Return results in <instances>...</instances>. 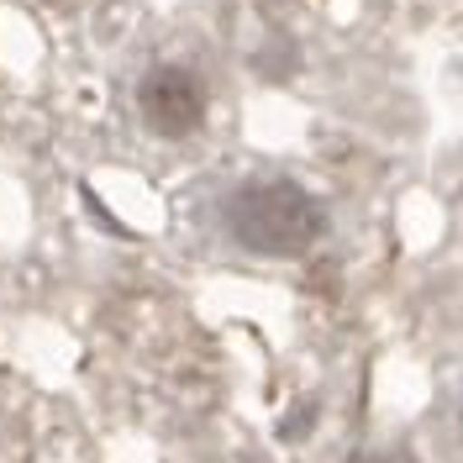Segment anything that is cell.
Returning a JSON list of instances; mask_svg holds the SVG:
<instances>
[{"instance_id":"cell-1","label":"cell","mask_w":463,"mask_h":463,"mask_svg":"<svg viewBox=\"0 0 463 463\" xmlns=\"http://www.w3.org/2000/svg\"><path fill=\"white\" fill-rule=\"evenodd\" d=\"M216 222H222L232 248H242L253 259H306L332 227L326 201L289 174L237 179L216 205Z\"/></svg>"},{"instance_id":"cell-2","label":"cell","mask_w":463,"mask_h":463,"mask_svg":"<svg viewBox=\"0 0 463 463\" xmlns=\"http://www.w3.org/2000/svg\"><path fill=\"white\" fill-rule=\"evenodd\" d=\"M127 106H132V121L137 132L153 137V143H195L205 127H211V106H216V90H211V74L195 53H179V48H164V53H147L127 85Z\"/></svg>"},{"instance_id":"cell-3","label":"cell","mask_w":463,"mask_h":463,"mask_svg":"<svg viewBox=\"0 0 463 463\" xmlns=\"http://www.w3.org/2000/svg\"><path fill=\"white\" fill-rule=\"evenodd\" d=\"M353 463H401V458H395V453H358Z\"/></svg>"},{"instance_id":"cell-4","label":"cell","mask_w":463,"mask_h":463,"mask_svg":"<svg viewBox=\"0 0 463 463\" xmlns=\"http://www.w3.org/2000/svg\"><path fill=\"white\" fill-rule=\"evenodd\" d=\"M458 432H463V411H458Z\"/></svg>"}]
</instances>
